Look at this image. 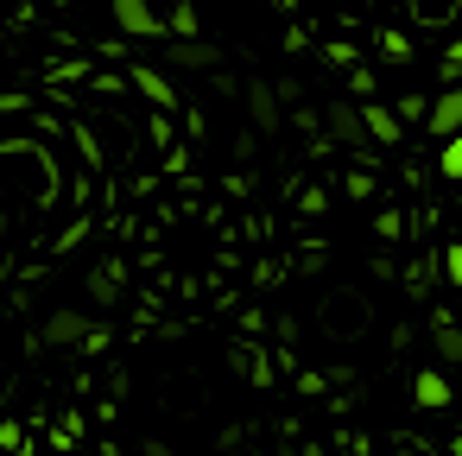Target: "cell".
Wrapping results in <instances>:
<instances>
[{
  "mask_svg": "<svg viewBox=\"0 0 462 456\" xmlns=\"http://www.w3.org/2000/svg\"><path fill=\"white\" fill-rule=\"evenodd\" d=\"M430 102L437 96H399L393 108H399V121H430Z\"/></svg>",
  "mask_w": 462,
  "mask_h": 456,
  "instance_id": "cell-15",
  "label": "cell"
},
{
  "mask_svg": "<svg viewBox=\"0 0 462 456\" xmlns=\"http://www.w3.org/2000/svg\"><path fill=\"white\" fill-rule=\"evenodd\" d=\"M424 127H430V140H443V146L462 134V83H456V89H437V102H430V121H424Z\"/></svg>",
  "mask_w": 462,
  "mask_h": 456,
  "instance_id": "cell-6",
  "label": "cell"
},
{
  "mask_svg": "<svg viewBox=\"0 0 462 456\" xmlns=\"http://www.w3.org/2000/svg\"><path fill=\"white\" fill-rule=\"evenodd\" d=\"M96 330H102V323H89V311H77V304H64V311H51V317L39 323V336H45L51 349H89Z\"/></svg>",
  "mask_w": 462,
  "mask_h": 456,
  "instance_id": "cell-3",
  "label": "cell"
},
{
  "mask_svg": "<svg viewBox=\"0 0 462 456\" xmlns=\"http://www.w3.org/2000/svg\"><path fill=\"white\" fill-rule=\"evenodd\" d=\"M273 330H279V342H285V355H291V342H298V317H279Z\"/></svg>",
  "mask_w": 462,
  "mask_h": 456,
  "instance_id": "cell-29",
  "label": "cell"
},
{
  "mask_svg": "<svg viewBox=\"0 0 462 456\" xmlns=\"http://www.w3.org/2000/svg\"><path fill=\"white\" fill-rule=\"evenodd\" d=\"M437 172H443V178H449V184H456V178H462V134H456V140H449V146H443V153H437Z\"/></svg>",
  "mask_w": 462,
  "mask_h": 456,
  "instance_id": "cell-18",
  "label": "cell"
},
{
  "mask_svg": "<svg viewBox=\"0 0 462 456\" xmlns=\"http://www.w3.org/2000/svg\"><path fill=\"white\" fill-rule=\"evenodd\" d=\"M374 45H380V64H411V45H405V33H380Z\"/></svg>",
  "mask_w": 462,
  "mask_h": 456,
  "instance_id": "cell-13",
  "label": "cell"
},
{
  "mask_svg": "<svg viewBox=\"0 0 462 456\" xmlns=\"http://www.w3.org/2000/svg\"><path fill=\"white\" fill-rule=\"evenodd\" d=\"M361 121H367V140H380V146H399V140H405L399 108H386V102H367V108H361Z\"/></svg>",
  "mask_w": 462,
  "mask_h": 456,
  "instance_id": "cell-9",
  "label": "cell"
},
{
  "mask_svg": "<svg viewBox=\"0 0 462 456\" xmlns=\"http://www.w3.org/2000/svg\"><path fill=\"white\" fill-rule=\"evenodd\" d=\"M367 323V304H355V292H336V304H329V330H361Z\"/></svg>",
  "mask_w": 462,
  "mask_h": 456,
  "instance_id": "cell-10",
  "label": "cell"
},
{
  "mask_svg": "<svg viewBox=\"0 0 462 456\" xmlns=\"http://www.w3.org/2000/svg\"><path fill=\"white\" fill-rule=\"evenodd\" d=\"M374 235H380V241H399V235H405V216H399V209H380V216H374Z\"/></svg>",
  "mask_w": 462,
  "mask_h": 456,
  "instance_id": "cell-20",
  "label": "cell"
},
{
  "mask_svg": "<svg viewBox=\"0 0 462 456\" xmlns=\"http://www.w3.org/2000/svg\"><path fill=\"white\" fill-rule=\"evenodd\" d=\"M456 393H449V380H443V368H418L411 374V405L418 412H443Z\"/></svg>",
  "mask_w": 462,
  "mask_h": 456,
  "instance_id": "cell-7",
  "label": "cell"
},
{
  "mask_svg": "<svg viewBox=\"0 0 462 456\" xmlns=\"http://www.w3.org/2000/svg\"><path fill=\"white\" fill-rule=\"evenodd\" d=\"M437 273H443L449 285H462V241H449V247L437 254Z\"/></svg>",
  "mask_w": 462,
  "mask_h": 456,
  "instance_id": "cell-17",
  "label": "cell"
},
{
  "mask_svg": "<svg viewBox=\"0 0 462 456\" xmlns=\"http://www.w3.org/2000/svg\"><path fill=\"white\" fill-rule=\"evenodd\" d=\"M0 443H7V450H14V456H26V431H20V424H14V418H7V424H0Z\"/></svg>",
  "mask_w": 462,
  "mask_h": 456,
  "instance_id": "cell-25",
  "label": "cell"
},
{
  "mask_svg": "<svg viewBox=\"0 0 462 456\" xmlns=\"http://www.w3.org/2000/svg\"><path fill=\"white\" fill-rule=\"evenodd\" d=\"M127 89H140V96H146L159 115H171V108H178V89H171L159 70H146V64H134V70H127Z\"/></svg>",
  "mask_w": 462,
  "mask_h": 456,
  "instance_id": "cell-8",
  "label": "cell"
},
{
  "mask_svg": "<svg viewBox=\"0 0 462 456\" xmlns=\"http://www.w3.org/2000/svg\"><path fill=\"white\" fill-rule=\"evenodd\" d=\"M323 127H329L336 146H355V153L367 159V121H361V108H355L348 96H329V102H323Z\"/></svg>",
  "mask_w": 462,
  "mask_h": 456,
  "instance_id": "cell-2",
  "label": "cell"
},
{
  "mask_svg": "<svg viewBox=\"0 0 462 456\" xmlns=\"http://www.w3.org/2000/svg\"><path fill=\"white\" fill-rule=\"evenodd\" d=\"M405 7H411V20H418V26H449L462 0H405Z\"/></svg>",
  "mask_w": 462,
  "mask_h": 456,
  "instance_id": "cell-11",
  "label": "cell"
},
{
  "mask_svg": "<svg viewBox=\"0 0 462 456\" xmlns=\"http://www.w3.org/2000/svg\"><path fill=\"white\" fill-rule=\"evenodd\" d=\"M298 209H304V216H323V209H329V191H323V184H304V191H298Z\"/></svg>",
  "mask_w": 462,
  "mask_h": 456,
  "instance_id": "cell-19",
  "label": "cell"
},
{
  "mask_svg": "<svg viewBox=\"0 0 462 456\" xmlns=\"http://www.w3.org/2000/svg\"><path fill=\"white\" fill-rule=\"evenodd\" d=\"M298 266H304V273H323V266H329V241H304V247H298Z\"/></svg>",
  "mask_w": 462,
  "mask_h": 456,
  "instance_id": "cell-16",
  "label": "cell"
},
{
  "mask_svg": "<svg viewBox=\"0 0 462 456\" xmlns=\"http://www.w3.org/2000/svg\"><path fill=\"white\" fill-rule=\"evenodd\" d=\"M247 380H254V386H273V355H266V349L247 355Z\"/></svg>",
  "mask_w": 462,
  "mask_h": 456,
  "instance_id": "cell-21",
  "label": "cell"
},
{
  "mask_svg": "<svg viewBox=\"0 0 462 456\" xmlns=\"http://www.w3.org/2000/svg\"><path fill=\"white\" fill-rule=\"evenodd\" d=\"M279 102H304V83L298 77H279Z\"/></svg>",
  "mask_w": 462,
  "mask_h": 456,
  "instance_id": "cell-27",
  "label": "cell"
},
{
  "mask_svg": "<svg viewBox=\"0 0 462 456\" xmlns=\"http://www.w3.org/2000/svg\"><path fill=\"white\" fill-rule=\"evenodd\" d=\"M348 191L355 197H374V172H348Z\"/></svg>",
  "mask_w": 462,
  "mask_h": 456,
  "instance_id": "cell-28",
  "label": "cell"
},
{
  "mask_svg": "<svg viewBox=\"0 0 462 456\" xmlns=\"http://www.w3.org/2000/svg\"><path fill=\"white\" fill-rule=\"evenodd\" d=\"M348 96H374V70H348Z\"/></svg>",
  "mask_w": 462,
  "mask_h": 456,
  "instance_id": "cell-26",
  "label": "cell"
},
{
  "mask_svg": "<svg viewBox=\"0 0 462 456\" xmlns=\"http://www.w3.org/2000/svg\"><path fill=\"white\" fill-rule=\"evenodd\" d=\"M241 102H247V115H254V134H279L285 127V102H279V83H260V77H247L241 83Z\"/></svg>",
  "mask_w": 462,
  "mask_h": 456,
  "instance_id": "cell-1",
  "label": "cell"
},
{
  "mask_svg": "<svg viewBox=\"0 0 462 456\" xmlns=\"http://www.w3.org/2000/svg\"><path fill=\"white\" fill-rule=\"evenodd\" d=\"M83 235H89V216H77V222H70V228H64V235L51 241V254H70V247H77Z\"/></svg>",
  "mask_w": 462,
  "mask_h": 456,
  "instance_id": "cell-22",
  "label": "cell"
},
{
  "mask_svg": "<svg viewBox=\"0 0 462 456\" xmlns=\"http://www.w3.org/2000/svg\"><path fill=\"white\" fill-rule=\"evenodd\" d=\"M165 64L171 70H222V45H209V39H171L165 45Z\"/></svg>",
  "mask_w": 462,
  "mask_h": 456,
  "instance_id": "cell-5",
  "label": "cell"
},
{
  "mask_svg": "<svg viewBox=\"0 0 462 456\" xmlns=\"http://www.w3.org/2000/svg\"><path fill=\"white\" fill-rule=\"evenodd\" d=\"M89 292H96L102 304H115V292H121V266H96V273H89Z\"/></svg>",
  "mask_w": 462,
  "mask_h": 456,
  "instance_id": "cell-14",
  "label": "cell"
},
{
  "mask_svg": "<svg viewBox=\"0 0 462 456\" xmlns=\"http://www.w3.org/2000/svg\"><path fill=\"white\" fill-rule=\"evenodd\" d=\"M430 342H437V361H456V368H462V330H456L449 317L430 323Z\"/></svg>",
  "mask_w": 462,
  "mask_h": 456,
  "instance_id": "cell-12",
  "label": "cell"
},
{
  "mask_svg": "<svg viewBox=\"0 0 462 456\" xmlns=\"http://www.w3.org/2000/svg\"><path fill=\"white\" fill-rule=\"evenodd\" d=\"M323 58H329L336 70H361V64H355V45H323Z\"/></svg>",
  "mask_w": 462,
  "mask_h": 456,
  "instance_id": "cell-24",
  "label": "cell"
},
{
  "mask_svg": "<svg viewBox=\"0 0 462 456\" xmlns=\"http://www.w3.org/2000/svg\"><path fill=\"white\" fill-rule=\"evenodd\" d=\"M386 456H424V450H418V443H399V450H386Z\"/></svg>",
  "mask_w": 462,
  "mask_h": 456,
  "instance_id": "cell-30",
  "label": "cell"
},
{
  "mask_svg": "<svg viewBox=\"0 0 462 456\" xmlns=\"http://www.w3.org/2000/svg\"><path fill=\"white\" fill-rule=\"evenodd\" d=\"M115 20H121V39H171V26L152 14V0H115Z\"/></svg>",
  "mask_w": 462,
  "mask_h": 456,
  "instance_id": "cell-4",
  "label": "cell"
},
{
  "mask_svg": "<svg viewBox=\"0 0 462 456\" xmlns=\"http://www.w3.org/2000/svg\"><path fill=\"white\" fill-rule=\"evenodd\" d=\"M456 83H462V39L443 51V89H456Z\"/></svg>",
  "mask_w": 462,
  "mask_h": 456,
  "instance_id": "cell-23",
  "label": "cell"
}]
</instances>
